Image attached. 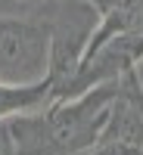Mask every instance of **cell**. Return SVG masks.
Masks as SVG:
<instances>
[{"mask_svg":"<svg viewBox=\"0 0 143 155\" xmlns=\"http://www.w3.org/2000/svg\"><path fill=\"white\" fill-rule=\"evenodd\" d=\"M81 155H143V87L137 71L124 81V90L109 109V121L94 146Z\"/></svg>","mask_w":143,"mask_h":155,"instance_id":"3","label":"cell"},{"mask_svg":"<svg viewBox=\"0 0 143 155\" xmlns=\"http://www.w3.org/2000/svg\"><path fill=\"white\" fill-rule=\"evenodd\" d=\"M50 28L22 9L0 6V84L25 87L50 78Z\"/></svg>","mask_w":143,"mask_h":155,"instance_id":"2","label":"cell"},{"mask_svg":"<svg viewBox=\"0 0 143 155\" xmlns=\"http://www.w3.org/2000/svg\"><path fill=\"white\" fill-rule=\"evenodd\" d=\"M131 78V74H128ZM109 81L72 99H50L0 121V155H81L97 143L124 81Z\"/></svg>","mask_w":143,"mask_h":155,"instance_id":"1","label":"cell"},{"mask_svg":"<svg viewBox=\"0 0 143 155\" xmlns=\"http://www.w3.org/2000/svg\"><path fill=\"white\" fill-rule=\"evenodd\" d=\"M0 3H3V0H0Z\"/></svg>","mask_w":143,"mask_h":155,"instance_id":"6","label":"cell"},{"mask_svg":"<svg viewBox=\"0 0 143 155\" xmlns=\"http://www.w3.org/2000/svg\"><path fill=\"white\" fill-rule=\"evenodd\" d=\"M50 90H53L50 78L47 81H37V84H25V87L0 84V121L9 118V115H16V112H31V109L47 106Z\"/></svg>","mask_w":143,"mask_h":155,"instance_id":"4","label":"cell"},{"mask_svg":"<svg viewBox=\"0 0 143 155\" xmlns=\"http://www.w3.org/2000/svg\"><path fill=\"white\" fill-rule=\"evenodd\" d=\"M137 78H140V87H143V62L137 65Z\"/></svg>","mask_w":143,"mask_h":155,"instance_id":"5","label":"cell"}]
</instances>
